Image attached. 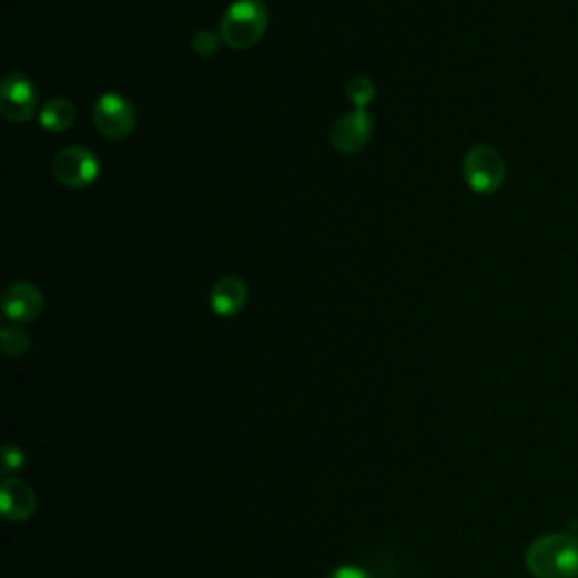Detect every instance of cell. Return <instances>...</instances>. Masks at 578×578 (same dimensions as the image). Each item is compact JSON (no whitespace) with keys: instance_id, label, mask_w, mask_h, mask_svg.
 Masks as SVG:
<instances>
[{"instance_id":"6da1fadb","label":"cell","mask_w":578,"mask_h":578,"mask_svg":"<svg viewBox=\"0 0 578 578\" xmlns=\"http://www.w3.org/2000/svg\"><path fill=\"white\" fill-rule=\"evenodd\" d=\"M525 565L534 578H578V538L569 534H547L536 538Z\"/></svg>"},{"instance_id":"7a4b0ae2","label":"cell","mask_w":578,"mask_h":578,"mask_svg":"<svg viewBox=\"0 0 578 578\" xmlns=\"http://www.w3.org/2000/svg\"><path fill=\"white\" fill-rule=\"evenodd\" d=\"M267 26L270 12L263 0H237L220 23V37L229 48L246 50L263 39Z\"/></svg>"},{"instance_id":"3957f363","label":"cell","mask_w":578,"mask_h":578,"mask_svg":"<svg viewBox=\"0 0 578 578\" xmlns=\"http://www.w3.org/2000/svg\"><path fill=\"white\" fill-rule=\"evenodd\" d=\"M464 179L477 195H495L506 181L504 156L490 145H475L464 159Z\"/></svg>"},{"instance_id":"277c9868","label":"cell","mask_w":578,"mask_h":578,"mask_svg":"<svg viewBox=\"0 0 578 578\" xmlns=\"http://www.w3.org/2000/svg\"><path fill=\"white\" fill-rule=\"evenodd\" d=\"M93 122L104 139L122 141L134 132L136 109L118 93H104L93 107Z\"/></svg>"},{"instance_id":"5b68a950","label":"cell","mask_w":578,"mask_h":578,"mask_svg":"<svg viewBox=\"0 0 578 578\" xmlns=\"http://www.w3.org/2000/svg\"><path fill=\"white\" fill-rule=\"evenodd\" d=\"M54 179L67 187H87L100 174V163L87 148L73 145L61 150L52 161Z\"/></svg>"},{"instance_id":"8992f818","label":"cell","mask_w":578,"mask_h":578,"mask_svg":"<svg viewBox=\"0 0 578 578\" xmlns=\"http://www.w3.org/2000/svg\"><path fill=\"white\" fill-rule=\"evenodd\" d=\"M37 109V89L34 84L21 75L12 73L0 87V111L10 122H26L32 118Z\"/></svg>"},{"instance_id":"52a82bcc","label":"cell","mask_w":578,"mask_h":578,"mask_svg":"<svg viewBox=\"0 0 578 578\" xmlns=\"http://www.w3.org/2000/svg\"><path fill=\"white\" fill-rule=\"evenodd\" d=\"M373 134V120L366 109H355L348 115H342L331 130V143L339 154L359 152Z\"/></svg>"},{"instance_id":"ba28073f","label":"cell","mask_w":578,"mask_h":578,"mask_svg":"<svg viewBox=\"0 0 578 578\" xmlns=\"http://www.w3.org/2000/svg\"><path fill=\"white\" fill-rule=\"evenodd\" d=\"M37 508V493L32 490L30 484L23 479H10L6 477L0 484V510L8 523L21 525L32 518V513Z\"/></svg>"},{"instance_id":"9c48e42d","label":"cell","mask_w":578,"mask_h":578,"mask_svg":"<svg viewBox=\"0 0 578 578\" xmlns=\"http://www.w3.org/2000/svg\"><path fill=\"white\" fill-rule=\"evenodd\" d=\"M41 307H43L41 292L30 283H12L3 294L6 316L12 321H19V324H26V321H32L34 316H39Z\"/></svg>"},{"instance_id":"30bf717a","label":"cell","mask_w":578,"mask_h":578,"mask_svg":"<svg viewBox=\"0 0 578 578\" xmlns=\"http://www.w3.org/2000/svg\"><path fill=\"white\" fill-rule=\"evenodd\" d=\"M246 285L237 276L220 278L211 290V307L220 316H235L246 305Z\"/></svg>"},{"instance_id":"8fae6325","label":"cell","mask_w":578,"mask_h":578,"mask_svg":"<svg viewBox=\"0 0 578 578\" xmlns=\"http://www.w3.org/2000/svg\"><path fill=\"white\" fill-rule=\"evenodd\" d=\"M75 115H78V109H75V104L71 100L54 98V100L43 104V109L39 113V120L43 124V130H48V132H63V130H69V126L75 122Z\"/></svg>"},{"instance_id":"7c38bea8","label":"cell","mask_w":578,"mask_h":578,"mask_svg":"<svg viewBox=\"0 0 578 578\" xmlns=\"http://www.w3.org/2000/svg\"><path fill=\"white\" fill-rule=\"evenodd\" d=\"M0 339H3V351L10 357H19V355L28 353V348H30V335L14 326H6L3 331H0Z\"/></svg>"},{"instance_id":"4fadbf2b","label":"cell","mask_w":578,"mask_h":578,"mask_svg":"<svg viewBox=\"0 0 578 578\" xmlns=\"http://www.w3.org/2000/svg\"><path fill=\"white\" fill-rule=\"evenodd\" d=\"M346 95L348 100L357 107V109H366V104L373 100L375 95V87L368 78H355L348 82L346 87Z\"/></svg>"},{"instance_id":"5bb4252c","label":"cell","mask_w":578,"mask_h":578,"mask_svg":"<svg viewBox=\"0 0 578 578\" xmlns=\"http://www.w3.org/2000/svg\"><path fill=\"white\" fill-rule=\"evenodd\" d=\"M222 37H217L215 32H200L195 34V39H192V50H195L197 54H213L217 50V43H220Z\"/></svg>"},{"instance_id":"9a60e30c","label":"cell","mask_w":578,"mask_h":578,"mask_svg":"<svg viewBox=\"0 0 578 578\" xmlns=\"http://www.w3.org/2000/svg\"><path fill=\"white\" fill-rule=\"evenodd\" d=\"M21 466H23V449L14 447V445H8L6 455H3V473L10 475V473L19 470Z\"/></svg>"},{"instance_id":"2e32d148","label":"cell","mask_w":578,"mask_h":578,"mask_svg":"<svg viewBox=\"0 0 578 578\" xmlns=\"http://www.w3.org/2000/svg\"><path fill=\"white\" fill-rule=\"evenodd\" d=\"M328 578H375L368 569L357 567V565H342L337 567Z\"/></svg>"}]
</instances>
